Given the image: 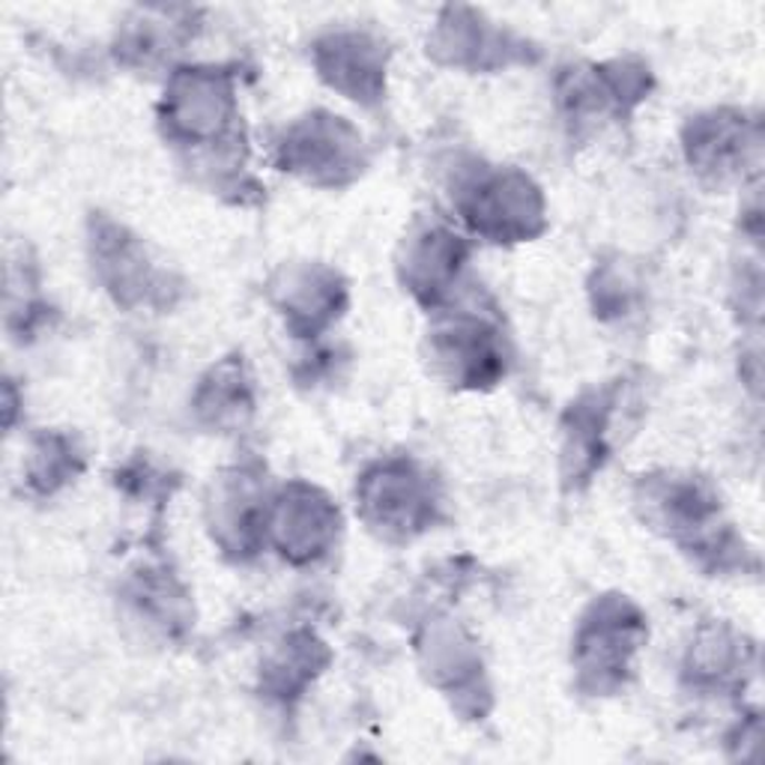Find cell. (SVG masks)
Here are the masks:
<instances>
[{
	"label": "cell",
	"instance_id": "6da1fadb",
	"mask_svg": "<svg viewBox=\"0 0 765 765\" xmlns=\"http://www.w3.org/2000/svg\"><path fill=\"white\" fill-rule=\"evenodd\" d=\"M67 455H76V451L69 449L67 440H60V437H48V440L37 449V455H33V464H30V481L39 485L42 490L58 488L60 481H67L63 476H67L69 469L60 467Z\"/></svg>",
	"mask_w": 765,
	"mask_h": 765
}]
</instances>
